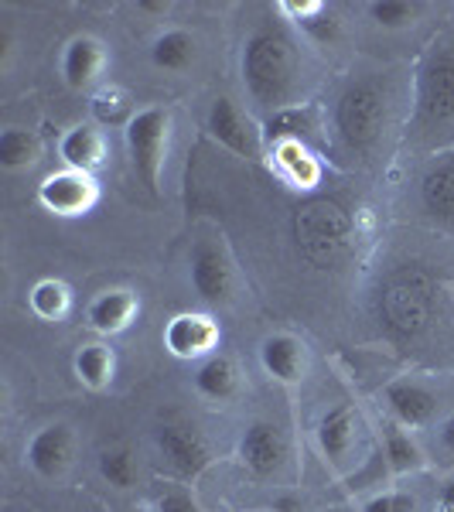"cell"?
Instances as JSON below:
<instances>
[{"instance_id":"cell-14","label":"cell","mask_w":454,"mask_h":512,"mask_svg":"<svg viewBox=\"0 0 454 512\" xmlns=\"http://www.w3.org/2000/svg\"><path fill=\"white\" fill-rule=\"evenodd\" d=\"M161 342H164V352L175 355L181 362H202L219 352L222 328L212 315H202V311H181V315H175L168 325H164Z\"/></svg>"},{"instance_id":"cell-2","label":"cell","mask_w":454,"mask_h":512,"mask_svg":"<svg viewBox=\"0 0 454 512\" xmlns=\"http://www.w3.org/2000/svg\"><path fill=\"white\" fill-rule=\"evenodd\" d=\"M376 325L393 345H414L437 318V280L424 267H396L376 287Z\"/></svg>"},{"instance_id":"cell-10","label":"cell","mask_w":454,"mask_h":512,"mask_svg":"<svg viewBox=\"0 0 454 512\" xmlns=\"http://www.w3.org/2000/svg\"><path fill=\"white\" fill-rule=\"evenodd\" d=\"M359 431H362V420L352 403L342 400L321 410L315 424V448L321 454V465L332 475H345L352 468V461H356L352 454L359 448Z\"/></svg>"},{"instance_id":"cell-13","label":"cell","mask_w":454,"mask_h":512,"mask_svg":"<svg viewBox=\"0 0 454 512\" xmlns=\"http://www.w3.org/2000/svg\"><path fill=\"white\" fill-rule=\"evenodd\" d=\"M205 130L216 140L219 147H226L233 158L243 161H260L263 154V130L250 123L243 110L229 96H216L209 106V117H205Z\"/></svg>"},{"instance_id":"cell-37","label":"cell","mask_w":454,"mask_h":512,"mask_svg":"<svg viewBox=\"0 0 454 512\" xmlns=\"http://www.w3.org/2000/svg\"><path fill=\"white\" fill-rule=\"evenodd\" d=\"M137 11L140 14H154V18H168L171 4H164V0H140Z\"/></svg>"},{"instance_id":"cell-22","label":"cell","mask_w":454,"mask_h":512,"mask_svg":"<svg viewBox=\"0 0 454 512\" xmlns=\"http://www.w3.org/2000/svg\"><path fill=\"white\" fill-rule=\"evenodd\" d=\"M59 158L65 168L96 175V171L106 164L103 130H99L96 123H76V127H69L59 140Z\"/></svg>"},{"instance_id":"cell-7","label":"cell","mask_w":454,"mask_h":512,"mask_svg":"<svg viewBox=\"0 0 454 512\" xmlns=\"http://www.w3.org/2000/svg\"><path fill=\"white\" fill-rule=\"evenodd\" d=\"M188 284L195 297L209 308H229L239 294V274L229 250L216 236L195 239L188 253Z\"/></svg>"},{"instance_id":"cell-6","label":"cell","mask_w":454,"mask_h":512,"mask_svg":"<svg viewBox=\"0 0 454 512\" xmlns=\"http://www.w3.org/2000/svg\"><path fill=\"white\" fill-rule=\"evenodd\" d=\"M168 140H171V110L168 106H144L137 117L123 127L127 158L140 185L151 195H161L164 164H168Z\"/></svg>"},{"instance_id":"cell-26","label":"cell","mask_w":454,"mask_h":512,"mask_svg":"<svg viewBox=\"0 0 454 512\" xmlns=\"http://www.w3.org/2000/svg\"><path fill=\"white\" fill-rule=\"evenodd\" d=\"M277 11L291 14V21L304 31V38H311L315 45H335L338 31H342L335 7L321 4V0H301V4L297 0H284V4H277Z\"/></svg>"},{"instance_id":"cell-28","label":"cell","mask_w":454,"mask_h":512,"mask_svg":"<svg viewBox=\"0 0 454 512\" xmlns=\"http://www.w3.org/2000/svg\"><path fill=\"white\" fill-rule=\"evenodd\" d=\"M28 308L38 321L59 325V321L69 318V311H72V287L59 277H41L28 291Z\"/></svg>"},{"instance_id":"cell-5","label":"cell","mask_w":454,"mask_h":512,"mask_svg":"<svg viewBox=\"0 0 454 512\" xmlns=\"http://www.w3.org/2000/svg\"><path fill=\"white\" fill-rule=\"evenodd\" d=\"M390 120V93L379 79H352L332 106L335 140L349 154H369Z\"/></svg>"},{"instance_id":"cell-25","label":"cell","mask_w":454,"mask_h":512,"mask_svg":"<svg viewBox=\"0 0 454 512\" xmlns=\"http://www.w3.org/2000/svg\"><path fill=\"white\" fill-rule=\"evenodd\" d=\"M270 168L301 192H311L321 181V164L308 144H274L270 147Z\"/></svg>"},{"instance_id":"cell-12","label":"cell","mask_w":454,"mask_h":512,"mask_svg":"<svg viewBox=\"0 0 454 512\" xmlns=\"http://www.w3.org/2000/svg\"><path fill=\"white\" fill-rule=\"evenodd\" d=\"M96 202H99V185L86 171L59 168L41 178V185H38V205L59 219L89 216V212L96 209Z\"/></svg>"},{"instance_id":"cell-8","label":"cell","mask_w":454,"mask_h":512,"mask_svg":"<svg viewBox=\"0 0 454 512\" xmlns=\"http://www.w3.org/2000/svg\"><path fill=\"white\" fill-rule=\"evenodd\" d=\"M236 461L257 482H280L291 465V437L277 420L257 417L239 431Z\"/></svg>"},{"instance_id":"cell-32","label":"cell","mask_w":454,"mask_h":512,"mask_svg":"<svg viewBox=\"0 0 454 512\" xmlns=\"http://www.w3.org/2000/svg\"><path fill=\"white\" fill-rule=\"evenodd\" d=\"M369 18H373V24H379V28H410L420 11H424V4H410V0H376V4L366 7Z\"/></svg>"},{"instance_id":"cell-18","label":"cell","mask_w":454,"mask_h":512,"mask_svg":"<svg viewBox=\"0 0 454 512\" xmlns=\"http://www.w3.org/2000/svg\"><path fill=\"white\" fill-rule=\"evenodd\" d=\"M140 315V297L130 287H106L86 304V328L103 338L127 332Z\"/></svg>"},{"instance_id":"cell-36","label":"cell","mask_w":454,"mask_h":512,"mask_svg":"<svg viewBox=\"0 0 454 512\" xmlns=\"http://www.w3.org/2000/svg\"><path fill=\"white\" fill-rule=\"evenodd\" d=\"M434 512H454V478L441 482V489L434 495Z\"/></svg>"},{"instance_id":"cell-29","label":"cell","mask_w":454,"mask_h":512,"mask_svg":"<svg viewBox=\"0 0 454 512\" xmlns=\"http://www.w3.org/2000/svg\"><path fill=\"white\" fill-rule=\"evenodd\" d=\"M89 110H93L96 127H127V123L137 117L134 96H130L123 86L96 89L93 99H89Z\"/></svg>"},{"instance_id":"cell-1","label":"cell","mask_w":454,"mask_h":512,"mask_svg":"<svg viewBox=\"0 0 454 512\" xmlns=\"http://www.w3.org/2000/svg\"><path fill=\"white\" fill-rule=\"evenodd\" d=\"M297 76H301V55H297L294 38L284 31V24L267 21L253 28L243 38V52H239V79L263 117L277 110L294 106Z\"/></svg>"},{"instance_id":"cell-20","label":"cell","mask_w":454,"mask_h":512,"mask_svg":"<svg viewBox=\"0 0 454 512\" xmlns=\"http://www.w3.org/2000/svg\"><path fill=\"white\" fill-rule=\"evenodd\" d=\"M192 386L205 403H216V407H222V403H233L239 396L243 373H239L233 355L216 352V355H209V359L195 362Z\"/></svg>"},{"instance_id":"cell-15","label":"cell","mask_w":454,"mask_h":512,"mask_svg":"<svg viewBox=\"0 0 454 512\" xmlns=\"http://www.w3.org/2000/svg\"><path fill=\"white\" fill-rule=\"evenodd\" d=\"M76 461V431L65 420L45 424L31 434V441L24 444V465L35 472L41 482H59Z\"/></svg>"},{"instance_id":"cell-31","label":"cell","mask_w":454,"mask_h":512,"mask_svg":"<svg viewBox=\"0 0 454 512\" xmlns=\"http://www.w3.org/2000/svg\"><path fill=\"white\" fill-rule=\"evenodd\" d=\"M41 158V140L35 130L24 127H7L0 134V168L7 171H24Z\"/></svg>"},{"instance_id":"cell-24","label":"cell","mask_w":454,"mask_h":512,"mask_svg":"<svg viewBox=\"0 0 454 512\" xmlns=\"http://www.w3.org/2000/svg\"><path fill=\"white\" fill-rule=\"evenodd\" d=\"M318 137V120L311 106H287V110H277L263 120V144L274 147V144H315Z\"/></svg>"},{"instance_id":"cell-3","label":"cell","mask_w":454,"mask_h":512,"mask_svg":"<svg viewBox=\"0 0 454 512\" xmlns=\"http://www.w3.org/2000/svg\"><path fill=\"white\" fill-rule=\"evenodd\" d=\"M410 134L434 144L454 134V38L437 35L427 41L414 69L410 89Z\"/></svg>"},{"instance_id":"cell-35","label":"cell","mask_w":454,"mask_h":512,"mask_svg":"<svg viewBox=\"0 0 454 512\" xmlns=\"http://www.w3.org/2000/svg\"><path fill=\"white\" fill-rule=\"evenodd\" d=\"M431 441H434V461H441L444 468L454 465V414L441 417L431 427Z\"/></svg>"},{"instance_id":"cell-33","label":"cell","mask_w":454,"mask_h":512,"mask_svg":"<svg viewBox=\"0 0 454 512\" xmlns=\"http://www.w3.org/2000/svg\"><path fill=\"white\" fill-rule=\"evenodd\" d=\"M359 512H417V499L403 489H379L359 502Z\"/></svg>"},{"instance_id":"cell-17","label":"cell","mask_w":454,"mask_h":512,"mask_svg":"<svg viewBox=\"0 0 454 512\" xmlns=\"http://www.w3.org/2000/svg\"><path fill=\"white\" fill-rule=\"evenodd\" d=\"M257 359L274 383L297 386L308 376V345L291 332H274L267 338H260L257 345Z\"/></svg>"},{"instance_id":"cell-16","label":"cell","mask_w":454,"mask_h":512,"mask_svg":"<svg viewBox=\"0 0 454 512\" xmlns=\"http://www.w3.org/2000/svg\"><path fill=\"white\" fill-rule=\"evenodd\" d=\"M420 209L427 212L434 222L454 229V147L437 151L431 164L420 175Z\"/></svg>"},{"instance_id":"cell-9","label":"cell","mask_w":454,"mask_h":512,"mask_svg":"<svg viewBox=\"0 0 454 512\" xmlns=\"http://www.w3.org/2000/svg\"><path fill=\"white\" fill-rule=\"evenodd\" d=\"M154 451H158L161 468H168V475L181 485L198 482L212 465L209 437L195 424H181V420H164L154 427Z\"/></svg>"},{"instance_id":"cell-30","label":"cell","mask_w":454,"mask_h":512,"mask_svg":"<svg viewBox=\"0 0 454 512\" xmlns=\"http://www.w3.org/2000/svg\"><path fill=\"white\" fill-rule=\"evenodd\" d=\"M96 468H99V478H103L110 489L117 492H127L137 485V454L127 448V444H113V448H103L96 458Z\"/></svg>"},{"instance_id":"cell-34","label":"cell","mask_w":454,"mask_h":512,"mask_svg":"<svg viewBox=\"0 0 454 512\" xmlns=\"http://www.w3.org/2000/svg\"><path fill=\"white\" fill-rule=\"evenodd\" d=\"M151 509L154 512H205L202 502H198L185 485H164V489H158L154 492Z\"/></svg>"},{"instance_id":"cell-4","label":"cell","mask_w":454,"mask_h":512,"mask_svg":"<svg viewBox=\"0 0 454 512\" xmlns=\"http://www.w3.org/2000/svg\"><path fill=\"white\" fill-rule=\"evenodd\" d=\"M294 246L311 267H335L356 243V216L338 198H311L294 212Z\"/></svg>"},{"instance_id":"cell-21","label":"cell","mask_w":454,"mask_h":512,"mask_svg":"<svg viewBox=\"0 0 454 512\" xmlns=\"http://www.w3.org/2000/svg\"><path fill=\"white\" fill-rule=\"evenodd\" d=\"M379 454H383L386 468H390L393 478L400 475H417L427 468V451L420 448L417 434L407 431V427H400L396 420L383 417V424H379Z\"/></svg>"},{"instance_id":"cell-19","label":"cell","mask_w":454,"mask_h":512,"mask_svg":"<svg viewBox=\"0 0 454 512\" xmlns=\"http://www.w3.org/2000/svg\"><path fill=\"white\" fill-rule=\"evenodd\" d=\"M106 59H110L106 45L96 35H72L62 45V59H59V72H62L65 86L76 89V93L96 86L106 69Z\"/></svg>"},{"instance_id":"cell-27","label":"cell","mask_w":454,"mask_h":512,"mask_svg":"<svg viewBox=\"0 0 454 512\" xmlns=\"http://www.w3.org/2000/svg\"><path fill=\"white\" fill-rule=\"evenodd\" d=\"M198 55V38L188 28H168L151 41V62L161 72H185L192 69Z\"/></svg>"},{"instance_id":"cell-11","label":"cell","mask_w":454,"mask_h":512,"mask_svg":"<svg viewBox=\"0 0 454 512\" xmlns=\"http://www.w3.org/2000/svg\"><path fill=\"white\" fill-rule=\"evenodd\" d=\"M379 407H383L386 417L414 434L431 431L437 420H441L437 417L441 396L414 376H396L390 383H383V390H379Z\"/></svg>"},{"instance_id":"cell-23","label":"cell","mask_w":454,"mask_h":512,"mask_svg":"<svg viewBox=\"0 0 454 512\" xmlns=\"http://www.w3.org/2000/svg\"><path fill=\"white\" fill-rule=\"evenodd\" d=\"M72 373L86 390L103 393L113 386L117 379V352H113L110 342L103 338H93V342H82L76 355H72Z\"/></svg>"}]
</instances>
